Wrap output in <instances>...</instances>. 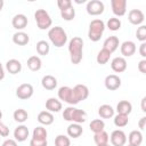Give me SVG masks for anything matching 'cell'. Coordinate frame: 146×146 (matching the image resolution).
I'll use <instances>...</instances> for the list:
<instances>
[{
  "instance_id": "6da1fadb",
  "label": "cell",
  "mask_w": 146,
  "mask_h": 146,
  "mask_svg": "<svg viewBox=\"0 0 146 146\" xmlns=\"http://www.w3.org/2000/svg\"><path fill=\"white\" fill-rule=\"evenodd\" d=\"M83 40L80 36H73L68 42V52L72 64L76 65L82 60Z\"/></svg>"
},
{
  "instance_id": "7a4b0ae2",
  "label": "cell",
  "mask_w": 146,
  "mask_h": 146,
  "mask_svg": "<svg viewBox=\"0 0 146 146\" xmlns=\"http://www.w3.org/2000/svg\"><path fill=\"white\" fill-rule=\"evenodd\" d=\"M63 117L66 121H70L72 123H83L87 120V113L82 110L75 108L73 106H68L63 112Z\"/></svg>"
},
{
  "instance_id": "3957f363",
  "label": "cell",
  "mask_w": 146,
  "mask_h": 146,
  "mask_svg": "<svg viewBox=\"0 0 146 146\" xmlns=\"http://www.w3.org/2000/svg\"><path fill=\"white\" fill-rule=\"evenodd\" d=\"M48 38L49 40L51 41V43L57 47V48H60L63 47L66 41H67V35H66V32L64 31L63 27L60 26H55V27H51L49 31H48Z\"/></svg>"
},
{
  "instance_id": "277c9868",
  "label": "cell",
  "mask_w": 146,
  "mask_h": 146,
  "mask_svg": "<svg viewBox=\"0 0 146 146\" xmlns=\"http://www.w3.org/2000/svg\"><path fill=\"white\" fill-rule=\"evenodd\" d=\"M104 30H105V23L102 19H94L89 24L88 38L91 41L97 42V41L100 40V38L104 33Z\"/></svg>"
},
{
  "instance_id": "5b68a950",
  "label": "cell",
  "mask_w": 146,
  "mask_h": 146,
  "mask_svg": "<svg viewBox=\"0 0 146 146\" xmlns=\"http://www.w3.org/2000/svg\"><path fill=\"white\" fill-rule=\"evenodd\" d=\"M34 18H35L36 25L40 30H47L52 24L51 17L44 9H36V11L34 13Z\"/></svg>"
},
{
  "instance_id": "8992f818",
  "label": "cell",
  "mask_w": 146,
  "mask_h": 146,
  "mask_svg": "<svg viewBox=\"0 0 146 146\" xmlns=\"http://www.w3.org/2000/svg\"><path fill=\"white\" fill-rule=\"evenodd\" d=\"M58 98L60 100H64L65 103H67L68 105H76L79 102L78 99L75 98V95H74V91H73V88L71 87H67V86H64V87H60L58 89Z\"/></svg>"
},
{
  "instance_id": "52a82bcc",
  "label": "cell",
  "mask_w": 146,
  "mask_h": 146,
  "mask_svg": "<svg viewBox=\"0 0 146 146\" xmlns=\"http://www.w3.org/2000/svg\"><path fill=\"white\" fill-rule=\"evenodd\" d=\"M104 8H105V6H104L103 1H100V0H90L86 7L87 13L91 16H98V15L103 14Z\"/></svg>"
},
{
  "instance_id": "ba28073f",
  "label": "cell",
  "mask_w": 146,
  "mask_h": 146,
  "mask_svg": "<svg viewBox=\"0 0 146 146\" xmlns=\"http://www.w3.org/2000/svg\"><path fill=\"white\" fill-rule=\"evenodd\" d=\"M33 95V87L30 83H22L16 89V96L19 99H29Z\"/></svg>"
},
{
  "instance_id": "9c48e42d",
  "label": "cell",
  "mask_w": 146,
  "mask_h": 146,
  "mask_svg": "<svg viewBox=\"0 0 146 146\" xmlns=\"http://www.w3.org/2000/svg\"><path fill=\"white\" fill-rule=\"evenodd\" d=\"M111 7L115 16H123L127 11V0H112Z\"/></svg>"
},
{
  "instance_id": "30bf717a",
  "label": "cell",
  "mask_w": 146,
  "mask_h": 146,
  "mask_svg": "<svg viewBox=\"0 0 146 146\" xmlns=\"http://www.w3.org/2000/svg\"><path fill=\"white\" fill-rule=\"evenodd\" d=\"M104 83H105V87L107 90L114 91L121 87V79L115 74H110L105 78Z\"/></svg>"
},
{
  "instance_id": "8fae6325",
  "label": "cell",
  "mask_w": 146,
  "mask_h": 146,
  "mask_svg": "<svg viewBox=\"0 0 146 146\" xmlns=\"http://www.w3.org/2000/svg\"><path fill=\"white\" fill-rule=\"evenodd\" d=\"M111 143L113 146H124L127 143V136L122 130H114L111 133Z\"/></svg>"
},
{
  "instance_id": "7c38bea8",
  "label": "cell",
  "mask_w": 146,
  "mask_h": 146,
  "mask_svg": "<svg viewBox=\"0 0 146 146\" xmlns=\"http://www.w3.org/2000/svg\"><path fill=\"white\" fill-rule=\"evenodd\" d=\"M128 19L132 25H140L144 22V13L139 9H131L128 14Z\"/></svg>"
},
{
  "instance_id": "4fadbf2b",
  "label": "cell",
  "mask_w": 146,
  "mask_h": 146,
  "mask_svg": "<svg viewBox=\"0 0 146 146\" xmlns=\"http://www.w3.org/2000/svg\"><path fill=\"white\" fill-rule=\"evenodd\" d=\"M111 67L116 73H122L127 70V60L124 57H115L111 62Z\"/></svg>"
},
{
  "instance_id": "5bb4252c",
  "label": "cell",
  "mask_w": 146,
  "mask_h": 146,
  "mask_svg": "<svg viewBox=\"0 0 146 146\" xmlns=\"http://www.w3.org/2000/svg\"><path fill=\"white\" fill-rule=\"evenodd\" d=\"M11 25L16 30H23L27 25V17L24 14H17L11 19Z\"/></svg>"
},
{
  "instance_id": "9a60e30c",
  "label": "cell",
  "mask_w": 146,
  "mask_h": 146,
  "mask_svg": "<svg viewBox=\"0 0 146 146\" xmlns=\"http://www.w3.org/2000/svg\"><path fill=\"white\" fill-rule=\"evenodd\" d=\"M73 91H74L75 98L78 99L79 103H80L81 100L87 99L88 96H89V89H88V87L84 86V84H76V86L73 88Z\"/></svg>"
},
{
  "instance_id": "2e32d148",
  "label": "cell",
  "mask_w": 146,
  "mask_h": 146,
  "mask_svg": "<svg viewBox=\"0 0 146 146\" xmlns=\"http://www.w3.org/2000/svg\"><path fill=\"white\" fill-rule=\"evenodd\" d=\"M119 47V38L115 36V35H111L108 36L105 41H104V44H103V49L110 51L111 54L113 51H115Z\"/></svg>"
},
{
  "instance_id": "e0dca14e",
  "label": "cell",
  "mask_w": 146,
  "mask_h": 146,
  "mask_svg": "<svg viewBox=\"0 0 146 146\" xmlns=\"http://www.w3.org/2000/svg\"><path fill=\"white\" fill-rule=\"evenodd\" d=\"M120 50L124 57H131L136 52V44L133 41H124L122 42Z\"/></svg>"
},
{
  "instance_id": "ac0fdd59",
  "label": "cell",
  "mask_w": 146,
  "mask_h": 146,
  "mask_svg": "<svg viewBox=\"0 0 146 146\" xmlns=\"http://www.w3.org/2000/svg\"><path fill=\"white\" fill-rule=\"evenodd\" d=\"M14 137L16 141H24L27 139L29 137V129L26 125H18L15 130H14Z\"/></svg>"
},
{
  "instance_id": "d6986e66",
  "label": "cell",
  "mask_w": 146,
  "mask_h": 146,
  "mask_svg": "<svg viewBox=\"0 0 146 146\" xmlns=\"http://www.w3.org/2000/svg\"><path fill=\"white\" fill-rule=\"evenodd\" d=\"M62 103H60V100H58L57 98H54V97H51V98H48L47 100H46V108L48 110V112H50V113H52V112H55V113H57V112H59L60 110H62Z\"/></svg>"
},
{
  "instance_id": "ffe728a7",
  "label": "cell",
  "mask_w": 146,
  "mask_h": 146,
  "mask_svg": "<svg viewBox=\"0 0 146 146\" xmlns=\"http://www.w3.org/2000/svg\"><path fill=\"white\" fill-rule=\"evenodd\" d=\"M30 41V36L27 33L23 32V31H18L16 32L14 35H13V42L15 44H18V46H25Z\"/></svg>"
},
{
  "instance_id": "44dd1931",
  "label": "cell",
  "mask_w": 146,
  "mask_h": 146,
  "mask_svg": "<svg viewBox=\"0 0 146 146\" xmlns=\"http://www.w3.org/2000/svg\"><path fill=\"white\" fill-rule=\"evenodd\" d=\"M6 68L10 74H17L22 71V64H21L19 60L13 58V59H9L6 63Z\"/></svg>"
},
{
  "instance_id": "7402d4cb",
  "label": "cell",
  "mask_w": 146,
  "mask_h": 146,
  "mask_svg": "<svg viewBox=\"0 0 146 146\" xmlns=\"http://www.w3.org/2000/svg\"><path fill=\"white\" fill-rule=\"evenodd\" d=\"M132 111V105L128 100H121L116 105V112L117 114H123V115H129Z\"/></svg>"
},
{
  "instance_id": "603a6c76",
  "label": "cell",
  "mask_w": 146,
  "mask_h": 146,
  "mask_svg": "<svg viewBox=\"0 0 146 146\" xmlns=\"http://www.w3.org/2000/svg\"><path fill=\"white\" fill-rule=\"evenodd\" d=\"M41 84H42V87H43L44 89H47V90H54V89L57 87V80H56L55 76L48 74V75H44V76L42 78Z\"/></svg>"
},
{
  "instance_id": "cb8c5ba5",
  "label": "cell",
  "mask_w": 146,
  "mask_h": 146,
  "mask_svg": "<svg viewBox=\"0 0 146 146\" xmlns=\"http://www.w3.org/2000/svg\"><path fill=\"white\" fill-rule=\"evenodd\" d=\"M82 132H83V129L79 123H71L67 127V135L72 138H79L82 135Z\"/></svg>"
},
{
  "instance_id": "d4e9b609",
  "label": "cell",
  "mask_w": 146,
  "mask_h": 146,
  "mask_svg": "<svg viewBox=\"0 0 146 146\" xmlns=\"http://www.w3.org/2000/svg\"><path fill=\"white\" fill-rule=\"evenodd\" d=\"M38 121L43 125H49L54 122V115L48 111H42L38 114Z\"/></svg>"
},
{
  "instance_id": "484cf974",
  "label": "cell",
  "mask_w": 146,
  "mask_h": 146,
  "mask_svg": "<svg viewBox=\"0 0 146 146\" xmlns=\"http://www.w3.org/2000/svg\"><path fill=\"white\" fill-rule=\"evenodd\" d=\"M128 139H129V144H130V145L139 146V145L143 143V135H141L140 131L133 130V131H131V132L129 133Z\"/></svg>"
},
{
  "instance_id": "4316f807",
  "label": "cell",
  "mask_w": 146,
  "mask_h": 146,
  "mask_svg": "<svg viewBox=\"0 0 146 146\" xmlns=\"http://www.w3.org/2000/svg\"><path fill=\"white\" fill-rule=\"evenodd\" d=\"M98 114L100 117L103 119H110L114 115V110L111 105H107V104H104L102 106H99L98 108Z\"/></svg>"
},
{
  "instance_id": "83f0119b",
  "label": "cell",
  "mask_w": 146,
  "mask_h": 146,
  "mask_svg": "<svg viewBox=\"0 0 146 146\" xmlns=\"http://www.w3.org/2000/svg\"><path fill=\"white\" fill-rule=\"evenodd\" d=\"M41 65H42V62H41L40 57H38V56H31L27 59V67L33 72L39 71L41 68Z\"/></svg>"
},
{
  "instance_id": "f1b7e54d",
  "label": "cell",
  "mask_w": 146,
  "mask_h": 146,
  "mask_svg": "<svg viewBox=\"0 0 146 146\" xmlns=\"http://www.w3.org/2000/svg\"><path fill=\"white\" fill-rule=\"evenodd\" d=\"M108 140H110V137H108V133L106 131H100V132H97L95 133L94 136V141L95 144L98 146V145H105V144H108Z\"/></svg>"
},
{
  "instance_id": "f546056e",
  "label": "cell",
  "mask_w": 146,
  "mask_h": 146,
  "mask_svg": "<svg viewBox=\"0 0 146 146\" xmlns=\"http://www.w3.org/2000/svg\"><path fill=\"white\" fill-rule=\"evenodd\" d=\"M89 128H90V130H91L94 133H97V132H100V131L104 130L105 123H104V121L100 120V119H95V120H92V121L90 122Z\"/></svg>"
},
{
  "instance_id": "4dcf8cb0",
  "label": "cell",
  "mask_w": 146,
  "mask_h": 146,
  "mask_svg": "<svg viewBox=\"0 0 146 146\" xmlns=\"http://www.w3.org/2000/svg\"><path fill=\"white\" fill-rule=\"evenodd\" d=\"M47 135H48V132H47L46 128H43V127H36L33 130L32 138L33 139H36V140H47Z\"/></svg>"
},
{
  "instance_id": "1f68e13d",
  "label": "cell",
  "mask_w": 146,
  "mask_h": 146,
  "mask_svg": "<svg viewBox=\"0 0 146 146\" xmlns=\"http://www.w3.org/2000/svg\"><path fill=\"white\" fill-rule=\"evenodd\" d=\"M49 50H50V46H49V43H48L47 41L40 40V41L36 43V51H38L39 55L46 56V55H48Z\"/></svg>"
},
{
  "instance_id": "d6a6232c",
  "label": "cell",
  "mask_w": 146,
  "mask_h": 146,
  "mask_svg": "<svg viewBox=\"0 0 146 146\" xmlns=\"http://www.w3.org/2000/svg\"><path fill=\"white\" fill-rule=\"evenodd\" d=\"M111 55H112V54H111L110 51H107V50H105V49H102V50L97 54L96 60H97V63H98V64L104 65V64H106V63L110 60Z\"/></svg>"
},
{
  "instance_id": "836d02e7",
  "label": "cell",
  "mask_w": 146,
  "mask_h": 146,
  "mask_svg": "<svg viewBox=\"0 0 146 146\" xmlns=\"http://www.w3.org/2000/svg\"><path fill=\"white\" fill-rule=\"evenodd\" d=\"M13 116H14L15 121L18 122V123H24V122L27 120V117H29L27 112H26L25 110H23V108H18V110H16V111L14 112Z\"/></svg>"
},
{
  "instance_id": "e575fe53",
  "label": "cell",
  "mask_w": 146,
  "mask_h": 146,
  "mask_svg": "<svg viewBox=\"0 0 146 146\" xmlns=\"http://www.w3.org/2000/svg\"><path fill=\"white\" fill-rule=\"evenodd\" d=\"M60 16L65 21H72L75 17V9L73 8V6H71L64 10H60Z\"/></svg>"
},
{
  "instance_id": "d590c367",
  "label": "cell",
  "mask_w": 146,
  "mask_h": 146,
  "mask_svg": "<svg viewBox=\"0 0 146 146\" xmlns=\"http://www.w3.org/2000/svg\"><path fill=\"white\" fill-rule=\"evenodd\" d=\"M129 123V119L128 115H123V114H117L114 117V124L117 128H123Z\"/></svg>"
},
{
  "instance_id": "8d00e7d4",
  "label": "cell",
  "mask_w": 146,
  "mask_h": 146,
  "mask_svg": "<svg viewBox=\"0 0 146 146\" xmlns=\"http://www.w3.org/2000/svg\"><path fill=\"white\" fill-rule=\"evenodd\" d=\"M106 26H107L111 31H117V30H120V27H121V21H120L119 18H116V17H111V18L107 21Z\"/></svg>"
},
{
  "instance_id": "74e56055",
  "label": "cell",
  "mask_w": 146,
  "mask_h": 146,
  "mask_svg": "<svg viewBox=\"0 0 146 146\" xmlns=\"http://www.w3.org/2000/svg\"><path fill=\"white\" fill-rule=\"evenodd\" d=\"M70 145H71V140L67 136L58 135L55 138V146H70Z\"/></svg>"
},
{
  "instance_id": "f35d334b",
  "label": "cell",
  "mask_w": 146,
  "mask_h": 146,
  "mask_svg": "<svg viewBox=\"0 0 146 146\" xmlns=\"http://www.w3.org/2000/svg\"><path fill=\"white\" fill-rule=\"evenodd\" d=\"M136 36L139 41L145 42L146 41V26L145 25H140L137 31H136Z\"/></svg>"
},
{
  "instance_id": "ab89813d",
  "label": "cell",
  "mask_w": 146,
  "mask_h": 146,
  "mask_svg": "<svg viewBox=\"0 0 146 146\" xmlns=\"http://www.w3.org/2000/svg\"><path fill=\"white\" fill-rule=\"evenodd\" d=\"M57 6L59 10H64L72 6V1L71 0H57Z\"/></svg>"
},
{
  "instance_id": "60d3db41",
  "label": "cell",
  "mask_w": 146,
  "mask_h": 146,
  "mask_svg": "<svg viewBox=\"0 0 146 146\" xmlns=\"http://www.w3.org/2000/svg\"><path fill=\"white\" fill-rule=\"evenodd\" d=\"M0 136L1 137H8L9 136V128L3 122H1V120H0Z\"/></svg>"
},
{
  "instance_id": "b9f144b4",
  "label": "cell",
  "mask_w": 146,
  "mask_h": 146,
  "mask_svg": "<svg viewBox=\"0 0 146 146\" xmlns=\"http://www.w3.org/2000/svg\"><path fill=\"white\" fill-rule=\"evenodd\" d=\"M48 143L47 140H36V139H31L30 140V146H47Z\"/></svg>"
},
{
  "instance_id": "7bdbcfd3",
  "label": "cell",
  "mask_w": 146,
  "mask_h": 146,
  "mask_svg": "<svg viewBox=\"0 0 146 146\" xmlns=\"http://www.w3.org/2000/svg\"><path fill=\"white\" fill-rule=\"evenodd\" d=\"M138 70L140 71V73L146 74V59H141L138 63Z\"/></svg>"
},
{
  "instance_id": "ee69618b",
  "label": "cell",
  "mask_w": 146,
  "mask_h": 146,
  "mask_svg": "<svg viewBox=\"0 0 146 146\" xmlns=\"http://www.w3.org/2000/svg\"><path fill=\"white\" fill-rule=\"evenodd\" d=\"M139 54L145 59V57H146V43L145 42H141V44L139 47Z\"/></svg>"
},
{
  "instance_id": "f6af8a7d",
  "label": "cell",
  "mask_w": 146,
  "mask_h": 146,
  "mask_svg": "<svg viewBox=\"0 0 146 146\" xmlns=\"http://www.w3.org/2000/svg\"><path fill=\"white\" fill-rule=\"evenodd\" d=\"M1 146H17V141L15 139H6Z\"/></svg>"
},
{
  "instance_id": "bcb514c9",
  "label": "cell",
  "mask_w": 146,
  "mask_h": 146,
  "mask_svg": "<svg viewBox=\"0 0 146 146\" xmlns=\"http://www.w3.org/2000/svg\"><path fill=\"white\" fill-rule=\"evenodd\" d=\"M145 123H146V117H141L138 122V125L140 128V130H144L145 129Z\"/></svg>"
},
{
  "instance_id": "7dc6e473",
  "label": "cell",
  "mask_w": 146,
  "mask_h": 146,
  "mask_svg": "<svg viewBox=\"0 0 146 146\" xmlns=\"http://www.w3.org/2000/svg\"><path fill=\"white\" fill-rule=\"evenodd\" d=\"M3 78H5V70H3V66H2V64L0 63V81H1Z\"/></svg>"
},
{
  "instance_id": "c3c4849f",
  "label": "cell",
  "mask_w": 146,
  "mask_h": 146,
  "mask_svg": "<svg viewBox=\"0 0 146 146\" xmlns=\"http://www.w3.org/2000/svg\"><path fill=\"white\" fill-rule=\"evenodd\" d=\"M145 103H146V97H144L141 99V111L143 112H146V106H145Z\"/></svg>"
},
{
  "instance_id": "681fc988",
  "label": "cell",
  "mask_w": 146,
  "mask_h": 146,
  "mask_svg": "<svg viewBox=\"0 0 146 146\" xmlns=\"http://www.w3.org/2000/svg\"><path fill=\"white\" fill-rule=\"evenodd\" d=\"M3 5H5V2L2 1V0H0V11L2 10V8H3Z\"/></svg>"
},
{
  "instance_id": "f907efd6",
  "label": "cell",
  "mask_w": 146,
  "mask_h": 146,
  "mask_svg": "<svg viewBox=\"0 0 146 146\" xmlns=\"http://www.w3.org/2000/svg\"><path fill=\"white\" fill-rule=\"evenodd\" d=\"M1 117H2V112L0 111V120H1Z\"/></svg>"
},
{
  "instance_id": "816d5d0a",
  "label": "cell",
  "mask_w": 146,
  "mask_h": 146,
  "mask_svg": "<svg viewBox=\"0 0 146 146\" xmlns=\"http://www.w3.org/2000/svg\"><path fill=\"white\" fill-rule=\"evenodd\" d=\"M98 146H110L108 144H105V145H98Z\"/></svg>"
},
{
  "instance_id": "f5cc1de1",
  "label": "cell",
  "mask_w": 146,
  "mask_h": 146,
  "mask_svg": "<svg viewBox=\"0 0 146 146\" xmlns=\"http://www.w3.org/2000/svg\"><path fill=\"white\" fill-rule=\"evenodd\" d=\"M128 146H133V145H130V144H129V145H128Z\"/></svg>"
}]
</instances>
